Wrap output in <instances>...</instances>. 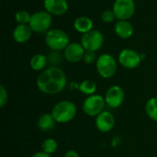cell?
<instances>
[{"label":"cell","instance_id":"1","mask_svg":"<svg viewBox=\"0 0 157 157\" xmlns=\"http://www.w3.org/2000/svg\"><path fill=\"white\" fill-rule=\"evenodd\" d=\"M36 85L38 89L45 95H57L66 87L67 77L60 67L50 66L38 75Z\"/></svg>","mask_w":157,"mask_h":157},{"label":"cell","instance_id":"2","mask_svg":"<svg viewBox=\"0 0 157 157\" xmlns=\"http://www.w3.org/2000/svg\"><path fill=\"white\" fill-rule=\"evenodd\" d=\"M51 114L56 123L65 124L74 121L77 114V108L70 100H61L53 106Z\"/></svg>","mask_w":157,"mask_h":157},{"label":"cell","instance_id":"3","mask_svg":"<svg viewBox=\"0 0 157 157\" xmlns=\"http://www.w3.org/2000/svg\"><path fill=\"white\" fill-rule=\"evenodd\" d=\"M69 43V35L61 29H51L45 34V44L51 51H63Z\"/></svg>","mask_w":157,"mask_h":157},{"label":"cell","instance_id":"4","mask_svg":"<svg viewBox=\"0 0 157 157\" xmlns=\"http://www.w3.org/2000/svg\"><path fill=\"white\" fill-rule=\"evenodd\" d=\"M96 69L100 77L103 79H109L114 76L117 72V60L109 53L100 54L96 62Z\"/></svg>","mask_w":157,"mask_h":157},{"label":"cell","instance_id":"5","mask_svg":"<svg viewBox=\"0 0 157 157\" xmlns=\"http://www.w3.org/2000/svg\"><path fill=\"white\" fill-rule=\"evenodd\" d=\"M52 24V16L46 10H40L31 14L29 27L33 32L46 33L51 29Z\"/></svg>","mask_w":157,"mask_h":157},{"label":"cell","instance_id":"6","mask_svg":"<svg viewBox=\"0 0 157 157\" xmlns=\"http://www.w3.org/2000/svg\"><path fill=\"white\" fill-rule=\"evenodd\" d=\"M105 98H103L99 94H94L86 97V98L83 102L82 109L86 115L96 118L98 115L105 110Z\"/></svg>","mask_w":157,"mask_h":157},{"label":"cell","instance_id":"7","mask_svg":"<svg viewBox=\"0 0 157 157\" xmlns=\"http://www.w3.org/2000/svg\"><path fill=\"white\" fill-rule=\"evenodd\" d=\"M134 0H115L112 10L118 20H129L135 13Z\"/></svg>","mask_w":157,"mask_h":157},{"label":"cell","instance_id":"8","mask_svg":"<svg viewBox=\"0 0 157 157\" xmlns=\"http://www.w3.org/2000/svg\"><path fill=\"white\" fill-rule=\"evenodd\" d=\"M80 42L86 51L97 52L103 46L104 36L101 31L98 29H92L91 31L82 35Z\"/></svg>","mask_w":157,"mask_h":157},{"label":"cell","instance_id":"9","mask_svg":"<svg viewBox=\"0 0 157 157\" xmlns=\"http://www.w3.org/2000/svg\"><path fill=\"white\" fill-rule=\"evenodd\" d=\"M142 61L143 59L141 57V53L130 48H126L121 51L118 56L119 63L122 67L130 70L137 68L141 64Z\"/></svg>","mask_w":157,"mask_h":157},{"label":"cell","instance_id":"10","mask_svg":"<svg viewBox=\"0 0 157 157\" xmlns=\"http://www.w3.org/2000/svg\"><path fill=\"white\" fill-rule=\"evenodd\" d=\"M106 105L110 109L120 108L125 100V93L121 86H111L108 88L105 94Z\"/></svg>","mask_w":157,"mask_h":157},{"label":"cell","instance_id":"11","mask_svg":"<svg viewBox=\"0 0 157 157\" xmlns=\"http://www.w3.org/2000/svg\"><path fill=\"white\" fill-rule=\"evenodd\" d=\"M86 52L81 42H70L69 45L63 51L64 59L71 63H76L83 60Z\"/></svg>","mask_w":157,"mask_h":157},{"label":"cell","instance_id":"12","mask_svg":"<svg viewBox=\"0 0 157 157\" xmlns=\"http://www.w3.org/2000/svg\"><path fill=\"white\" fill-rule=\"evenodd\" d=\"M95 125L100 132H109L115 126V117L111 112L104 110L96 117Z\"/></svg>","mask_w":157,"mask_h":157},{"label":"cell","instance_id":"13","mask_svg":"<svg viewBox=\"0 0 157 157\" xmlns=\"http://www.w3.org/2000/svg\"><path fill=\"white\" fill-rule=\"evenodd\" d=\"M43 6L52 16H63L69 9L67 0H44Z\"/></svg>","mask_w":157,"mask_h":157},{"label":"cell","instance_id":"14","mask_svg":"<svg viewBox=\"0 0 157 157\" xmlns=\"http://www.w3.org/2000/svg\"><path fill=\"white\" fill-rule=\"evenodd\" d=\"M115 34L123 40L132 37L134 33V27L129 20H117L114 25Z\"/></svg>","mask_w":157,"mask_h":157},{"label":"cell","instance_id":"15","mask_svg":"<svg viewBox=\"0 0 157 157\" xmlns=\"http://www.w3.org/2000/svg\"><path fill=\"white\" fill-rule=\"evenodd\" d=\"M32 29L29 25H21L17 24L15 27L12 32V37L14 40L17 43H25L30 40L32 36Z\"/></svg>","mask_w":157,"mask_h":157},{"label":"cell","instance_id":"16","mask_svg":"<svg viewBox=\"0 0 157 157\" xmlns=\"http://www.w3.org/2000/svg\"><path fill=\"white\" fill-rule=\"evenodd\" d=\"M93 28H94L93 20L86 16L78 17L74 21V29L81 34H85L91 31L92 29H94Z\"/></svg>","mask_w":157,"mask_h":157},{"label":"cell","instance_id":"17","mask_svg":"<svg viewBox=\"0 0 157 157\" xmlns=\"http://www.w3.org/2000/svg\"><path fill=\"white\" fill-rule=\"evenodd\" d=\"M56 124L52 115L51 113H44L40 116L37 121V127L42 132H47L52 131Z\"/></svg>","mask_w":157,"mask_h":157},{"label":"cell","instance_id":"18","mask_svg":"<svg viewBox=\"0 0 157 157\" xmlns=\"http://www.w3.org/2000/svg\"><path fill=\"white\" fill-rule=\"evenodd\" d=\"M48 64V57L42 53L34 54L29 61V65L33 71H43Z\"/></svg>","mask_w":157,"mask_h":157},{"label":"cell","instance_id":"19","mask_svg":"<svg viewBox=\"0 0 157 157\" xmlns=\"http://www.w3.org/2000/svg\"><path fill=\"white\" fill-rule=\"evenodd\" d=\"M97 89H98V86L92 80L86 79V80H84L81 83H79V89L78 90L82 94H84L87 97L96 94Z\"/></svg>","mask_w":157,"mask_h":157},{"label":"cell","instance_id":"20","mask_svg":"<svg viewBox=\"0 0 157 157\" xmlns=\"http://www.w3.org/2000/svg\"><path fill=\"white\" fill-rule=\"evenodd\" d=\"M145 113L154 121L157 122V97L151 98L145 104Z\"/></svg>","mask_w":157,"mask_h":157},{"label":"cell","instance_id":"21","mask_svg":"<svg viewBox=\"0 0 157 157\" xmlns=\"http://www.w3.org/2000/svg\"><path fill=\"white\" fill-rule=\"evenodd\" d=\"M57 149H58V143L53 138H47L41 144V150L48 155H52L57 151Z\"/></svg>","mask_w":157,"mask_h":157},{"label":"cell","instance_id":"22","mask_svg":"<svg viewBox=\"0 0 157 157\" xmlns=\"http://www.w3.org/2000/svg\"><path fill=\"white\" fill-rule=\"evenodd\" d=\"M30 18H31V14H29V12H28L27 10H23V9L18 10L15 14V19L17 24L29 25Z\"/></svg>","mask_w":157,"mask_h":157},{"label":"cell","instance_id":"23","mask_svg":"<svg viewBox=\"0 0 157 157\" xmlns=\"http://www.w3.org/2000/svg\"><path fill=\"white\" fill-rule=\"evenodd\" d=\"M47 57H48V63L51 64V66H55V67H59L58 65L62 63L63 58H64L63 54H61L60 52H54V51H52V52Z\"/></svg>","mask_w":157,"mask_h":157},{"label":"cell","instance_id":"24","mask_svg":"<svg viewBox=\"0 0 157 157\" xmlns=\"http://www.w3.org/2000/svg\"><path fill=\"white\" fill-rule=\"evenodd\" d=\"M100 17H101V20L104 23H107V24L112 23L115 19H117V17H116V16H115V14H114L112 9H106V10H104L101 13Z\"/></svg>","mask_w":157,"mask_h":157},{"label":"cell","instance_id":"25","mask_svg":"<svg viewBox=\"0 0 157 157\" xmlns=\"http://www.w3.org/2000/svg\"><path fill=\"white\" fill-rule=\"evenodd\" d=\"M98 60V57H97V54L95 52H88V51H86L85 54H84V58H83V61L87 63V64H92L94 63H96Z\"/></svg>","mask_w":157,"mask_h":157},{"label":"cell","instance_id":"26","mask_svg":"<svg viewBox=\"0 0 157 157\" xmlns=\"http://www.w3.org/2000/svg\"><path fill=\"white\" fill-rule=\"evenodd\" d=\"M8 101V93L6 87L1 85L0 86V107L4 108Z\"/></svg>","mask_w":157,"mask_h":157},{"label":"cell","instance_id":"27","mask_svg":"<svg viewBox=\"0 0 157 157\" xmlns=\"http://www.w3.org/2000/svg\"><path fill=\"white\" fill-rule=\"evenodd\" d=\"M63 157H80V155H79V154H78L76 151H75V150H68V151L64 154Z\"/></svg>","mask_w":157,"mask_h":157},{"label":"cell","instance_id":"28","mask_svg":"<svg viewBox=\"0 0 157 157\" xmlns=\"http://www.w3.org/2000/svg\"><path fill=\"white\" fill-rule=\"evenodd\" d=\"M30 157H52L51 155H48L46 153H44L43 151L41 152H38V153H35L34 155H32Z\"/></svg>","mask_w":157,"mask_h":157}]
</instances>
